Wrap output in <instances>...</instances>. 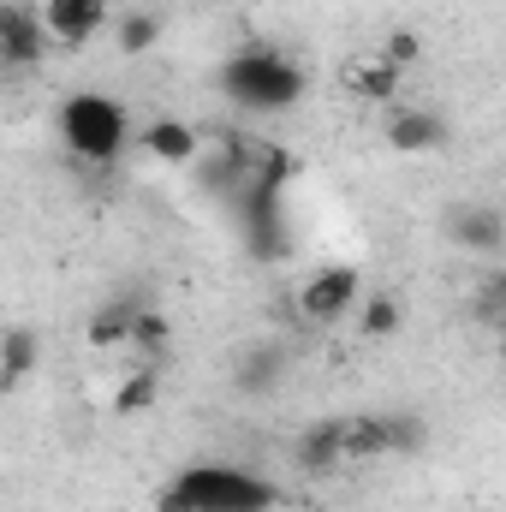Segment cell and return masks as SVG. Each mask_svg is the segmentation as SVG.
<instances>
[{"label":"cell","mask_w":506,"mask_h":512,"mask_svg":"<svg viewBox=\"0 0 506 512\" xmlns=\"http://www.w3.org/2000/svg\"><path fill=\"white\" fill-rule=\"evenodd\" d=\"M501 304H506V280H501V268L483 280V292H477V316L489 322V328H501Z\"/></svg>","instance_id":"cell-20"},{"label":"cell","mask_w":506,"mask_h":512,"mask_svg":"<svg viewBox=\"0 0 506 512\" xmlns=\"http://www.w3.org/2000/svg\"><path fill=\"white\" fill-rule=\"evenodd\" d=\"M215 84H221V96H227L239 114H286V108H298L304 90H310L304 66H298L286 48H268V42H251V48L227 54L221 72H215Z\"/></svg>","instance_id":"cell-2"},{"label":"cell","mask_w":506,"mask_h":512,"mask_svg":"<svg viewBox=\"0 0 506 512\" xmlns=\"http://www.w3.org/2000/svg\"><path fill=\"white\" fill-rule=\"evenodd\" d=\"M393 453V411H364V417H340V459L364 465Z\"/></svg>","instance_id":"cell-10"},{"label":"cell","mask_w":506,"mask_h":512,"mask_svg":"<svg viewBox=\"0 0 506 512\" xmlns=\"http://www.w3.org/2000/svg\"><path fill=\"white\" fill-rule=\"evenodd\" d=\"M376 60H381V66H393V72L405 78V72H411V66L423 60V36H417V30H393V36L381 42V54H376Z\"/></svg>","instance_id":"cell-19"},{"label":"cell","mask_w":506,"mask_h":512,"mask_svg":"<svg viewBox=\"0 0 506 512\" xmlns=\"http://www.w3.org/2000/svg\"><path fill=\"white\" fill-rule=\"evenodd\" d=\"M54 131H60V149L72 161H90V167H108L131 149V114L120 96L108 90H72L60 108H54Z\"/></svg>","instance_id":"cell-3"},{"label":"cell","mask_w":506,"mask_h":512,"mask_svg":"<svg viewBox=\"0 0 506 512\" xmlns=\"http://www.w3.org/2000/svg\"><path fill=\"white\" fill-rule=\"evenodd\" d=\"M358 298H364V268H358V262H322V268H310V274L298 280V292H292L298 316L316 322V328L346 322V316L358 310Z\"/></svg>","instance_id":"cell-4"},{"label":"cell","mask_w":506,"mask_h":512,"mask_svg":"<svg viewBox=\"0 0 506 512\" xmlns=\"http://www.w3.org/2000/svg\"><path fill=\"white\" fill-rule=\"evenodd\" d=\"M155 393H161V370H149V364H126V376H120V387H114V411L137 417V411L155 405Z\"/></svg>","instance_id":"cell-17"},{"label":"cell","mask_w":506,"mask_h":512,"mask_svg":"<svg viewBox=\"0 0 506 512\" xmlns=\"http://www.w3.org/2000/svg\"><path fill=\"white\" fill-rule=\"evenodd\" d=\"M167 352H173V328L155 304L137 310L131 322V340H126V364H149V370H167Z\"/></svg>","instance_id":"cell-11"},{"label":"cell","mask_w":506,"mask_h":512,"mask_svg":"<svg viewBox=\"0 0 506 512\" xmlns=\"http://www.w3.org/2000/svg\"><path fill=\"white\" fill-rule=\"evenodd\" d=\"M114 42H120L126 60L149 54V48L161 42V18H155V12H126V18H114Z\"/></svg>","instance_id":"cell-18"},{"label":"cell","mask_w":506,"mask_h":512,"mask_svg":"<svg viewBox=\"0 0 506 512\" xmlns=\"http://www.w3.org/2000/svg\"><path fill=\"white\" fill-rule=\"evenodd\" d=\"M0 6H6V0H0Z\"/></svg>","instance_id":"cell-21"},{"label":"cell","mask_w":506,"mask_h":512,"mask_svg":"<svg viewBox=\"0 0 506 512\" xmlns=\"http://www.w3.org/2000/svg\"><path fill=\"white\" fill-rule=\"evenodd\" d=\"M48 60V36L36 24L30 6H0V66H42Z\"/></svg>","instance_id":"cell-9"},{"label":"cell","mask_w":506,"mask_h":512,"mask_svg":"<svg viewBox=\"0 0 506 512\" xmlns=\"http://www.w3.org/2000/svg\"><path fill=\"white\" fill-rule=\"evenodd\" d=\"M387 149L393 155H435V149H447L453 143V126L435 114V108H387Z\"/></svg>","instance_id":"cell-7"},{"label":"cell","mask_w":506,"mask_h":512,"mask_svg":"<svg viewBox=\"0 0 506 512\" xmlns=\"http://www.w3.org/2000/svg\"><path fill=\"white\" fill-rule=\"evenodd\" d=\"M280 489L268 477H256L251 465H227V459H197L185 471H173L155 489V512H274Z\"/></svg>","instance_id":"cell-1"},{"label":"cell","mask_w":506,"mask_h":512,"mask_svg":"<svg viewBox=\"0 0 506 512\" xmlns=\"http://www.w3.org/2000/svg\"><path fill=\"white\" fill-rule=\"evenodd\" d=\"M447 239L459 245L465 256H483V262H495L506 251V221L495 203H453V215H447Z\"/></svg>","instance_id":"cell-8"},{"label":"cell","mask_w":506,"mask_h":512,"mask_svg":"<svg viewBox=\"0 0 506 512\" xmlns=\"http://www.w3.org/2000/svg\"><path fill=\"white\" fill-rule=\"evenodd\" d=\"M137 310H143L137 298H108V304H102V310L90 316V334H84V340H90L96 352H126V340H131V322H137Z\"/></svg>","instance_id":"cell-14"},{"label":"cell","mask_w":506,"mask_h":512,"mask_svg":"<svg viewBox=\"0 0 506 512\" xmlns=\"http://www.w3.org/2000/svg\"><path fill=\"white\" fill-rule=\"evenodd\" d=\"M340 84L358 96V102H376V108H393V96H399V72L393 66H381L376 54L370 60H346V72H340Z\"/></svg>","instance_id":"cell-12"},{"label":"cell","mask_w":506,"mask_h":512,"mask_svg":"<svg viewBox=\"0 0 506 512\" xmlns=\"http://www.w3.org/2000/svg\"><path fill=\"white\" fill-rule=\"evenodd\" d=\"M352 316H358V334H364V340H393L399 322H405V304H399L393 292H370V286H364V298H358Z\"/></svg>","instance_id":"cell-16"},{"label":"cell","mask_w":506,"mask_h":512,"mask_svg":"<svg viewBox=\"0 0 506 512\" xmlns=\"http://www.w3.org/2000/svg\"><path fill=\"white\" fill-rule=\"evenodd\" d=\"M48 48H90L114 24V0H36L30 6Z\"/></svg>","instance_id":"cell-5"},{"label":"cell","mask_w":506,"mask_h":512,"mask_svg":"<svg viewBox=\"0 0 506 512\" xmlns=\"http://www.w3.org/2000/svg\"><path fill=\"white\" fill-rule=\"evenodd\" d=\"M298 465L304 471H340L346 459H340V417H328V423H310L304 435H298Z\"/></svg>","instance_id":"cell-15"},{"label":"cell","mask_w":506,"mask_h":512,"mask_svg":"<svg viewBox=\"0 0 506 512\" xmlns=\"http://www.w3.org/2000/svg\"><path fill=\"white\" fill-rule=\"evenodd\" d=\"M131 143L155 161V167H197L203 161V131L179 114H155L143 131H131Z\"/></svg>","instance_id":"cell-6"},{"label":"cell","mask_w":506,"mask_h":512,"mask_svg":"<svg viewBox=\"0 0 506 512\" xmlns=\"http://www.w3.org/2000/svg\"><path fill=\"white\" fill-rule=\"evenodd\" d=\"M42 364V340L30 328H6L0 334V393H12L18 382H30Z\"/></svg>","instance_id":"cell-13"}]
</instances>
